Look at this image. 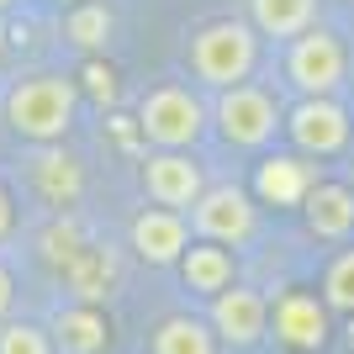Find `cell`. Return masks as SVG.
<instances>
[{"label":"cell","instance_id":"1","mask_svg":"<svg viewBox=\"0 0 354 354\" xmlns=\"http://www.w3.org/2000/svg\"><path fill=\"white\" fill-rule=\"evenodd\" d=\"M6 117H11L16 133L37 138V143H53V138L69 133L74 122V85L64 74H37V80H21L6 101Z\"/></svg>","mask_w":354,"mask_h":354},{"label":"cell","instance_id":"2","mask_svg":"<svg viewBox=\"0 0 354 354\" xmlns=\"http://www.w3.org/2000/svg\"><path fill=\"white\" fill-rule=\"evenodd\" d=\"M254 59H259V48H254V32L243 27V21H217V27H207L191 48L196 74H201L207 85H222V90H233L238 80H249Z\"/></svg>","mask_w":354,"mask_h":354},{"label":"cell","instance_id":"3","mask_svg":"<svg viewBox=\"0 0 354 354\" xmlns=\"http://www.w3.org/2000/svg\"><path fill=\"white\" fill-rule=\"evenodd\" d=\"M138 133L153 138L164 148H185L201 138V101L180 85H159L148 90L143 106H138Z\"/></svg>","mask_w":354,"mask_h":354},{"label":"cell","instance_id":"4","mask_svg":"<svg viewBox=\"0 0 354 354\" xmlns=\"http://www.w3.org/2000/svg\"><path fill=\"white\" fill-rule=\"evenodd\" d=\"M291 80L307 90V101H328V90H339L344 80V48L333 32H301L291 43V59H286Z\"/></svg>","mask_w":354,"mask_h":354},{"label":"cell","instance_id":"5","mask_svg":"<svg viewBox=\"0 0 354 354\" xmlns=\"http://www.w3.org/2000/svg\"><path fill=\"white\" fill-rule=\"evenodd\" d=\"M217 127L227 143H265V138H275V101H270L259 85H233L222 90L217 101Z\"/></svg>","mask_w":354,"mask_h":354},{"label":"cell","instance_id":"6","mask_svg":"<svg viewBox=\"0 0 354 354\" xmlns=\"http://www.w3.org/2000/svg\"><path fill=\"white\" fill-rule=\"evenodd\" d=\"M196 227H201V238H212V243H243V238L254 233L249 196L233 191V185L196 196Z\"/></svg>","mask_w":354,"mask_h":354},{"label":"cell","instance_id":"7","mask_svg":"<svg viewBox=\"0 0 354 354\" xmlns=\"http://www.w3.org/2000/svg\"><path fill=\"white\" fill-rule=\"evenodd\" d=\"M265 317H270V307L259 291H217V307H212V328L217 333L212 339L233 344V349H249V344L265 339Z\"/></svg>","mask_w":354,"mask_h":354},{"label":"cell","instance_id":"8","mask_svg":"<svg viewBox=\"0 0 354 354\" xmlns=\"http://www.w3.org/2000/svg\"><path fill=\"white\" fill-rule=\"evenodd\" d=\"M275 339L286 344V349H323L328 339V312L317 296L307 291H291L275 301Z\"/></svg>","mask_w":354,"mask_h":354},{"label":"cell","instance_id":"9","mask_svg":"<svg viewBox=\"0 0 354 354\" xmlns=\"http://www.w3.org/2000/svg\"><path fill=\"white\" fill-rule=\"evenodd\" d=\"M291 138L307 153H339L349 143V117L333 101H301L291 111Z\"/></svg>","mask_w":354,"mask_h":354},{"label":"cell","instance_id":"10","mask_svg":"<svg viewBox=\"0 0 354 354\" xmlns=\"http://www.w3.org/2000/svg\"><path fill=\"white\" fill-rule=\"evenodd\" d=\"M143 180H148V196L164 201V207H191L196 196H201V169H196L185 153H159V159H148Z\"/></svg>","mask_w":354,"mask_h":354},{"label":"cell","instance_id":"11","mask_svg":"<svg viewBox=\"0 0 354 354\" xmlns=\"http://www.w3.org/2000/svg\"><path fill=\"white\" fill-rule=\"evenodd\" d=\"M259 196H265L270 207H301L312 191V164L291 159V153H275V159L259 164V175H254Z\"/></svg>","mask_w":354,"mask_h":354},{"label":"cell","instance_id":"12","mask_svg":"<svg viewBox=\"0 0 354 354\" xmlns=\"http://www.w3.org/2000/svg\"><path fill=\"white\" fill-rule=\"evenodd\" d=\"M133 249L143 259H153V265L180 259L185 254V222H180V212H143L133 222Z\"/></svg>","mask_w":354,"mask_h":354},{"label":"cell","instance_id":"13","mask_svg":"<svg viewBox=\"0 0 354 354\" xmlns=\"http://www.w3.org/2000/svg\"><path fill=\"white\" fill-rule=\"evenodd\" d=\"M64 275H69L74 296H80L85 307H95V301H106L111 286H117V259L106 249H80L69 265H64Z\"/></svg>","mask_w":354,"mask_h":354},{"label":"cell","instance_id":"14","mask_svg":"<svg viewBox=\"0 0 354 354\" xmlns=\"http://www.w3.org/2000/svg\"><path fill=\"white\" fill-rule=\"evenodd\" d=\"M307 222L317 238H344L354 227V196L344 185H312L307 191Z\"/></svg>","mask_w":354,"mask_h":354},{"label":"cell","instance_id":"15","mask_svg":"<svg viewBox=\"0 0 354 354\" xmlns=\"http://www.w3.org/2000/svg\"><path fill=\"white\" fill-rule=\"evenodd\" d=\"M53 333H59V344L69 354H106V317L95 307H69L53 317Z\"/></svg>","mask_w":354,"mask_h":354},{"label":"cell","instance_id":"16","mask_svg":"<svg viewBox=\"0 0 354 354\" xmlns=\"http://www.w3.org/2000/svg\"><path fill=\"white\" fill-rule=\"evenodd\" d=\"M312 11L317 0H254V21L270 37H301L312 27Z\"/></svg>","mask_w":354,"mask_h":354},{"label":"cell","instance_id":"17","mask_svg":"<svg viewBox=\"0 0 354 354\" xmlns=\"http://www.w3.org/2000/svg\"><path fill=\"white\" fill-rule=\"evenodd\" d=\"M185 286L191 291H207V296H217V291H227L233 286V259H227V249H191L185 254Z\"/></svg>","mask_w":354,"mask_h":354},{"label":"cell","instance_id":"18","mask_svg":"<svg viewBox=\"0 0 354 354\" xmlns=\"http://www.w3.org/2000/svg\"><path fill=\"white\" fill-rule=\"evenodd\" d=\"M32 175H37V191H43L53 207H64V201L80 196V164H74L69 153H37Z\"/></svg>","mask_w":354,"mask_h":354},{"label":"cell","instance_id":"19","mask_svg":"<svg viewBox=\"0 0 354 354\" xmlns=\"http://www.w3.org/2000/svg\"><path fill=\"white\" fill-rule=\"evenodd\" d=\"M153 354H217V339L196 317H169L153 333Z\"/></svg>","mask_w":354,"mask_h":354},{"label":"cell","instance_id":"20","mask_svg":"<svg viewBox=\"0 0 354 354\" xmlns=\"http://www.w3.org/2000/svg\"><path fill=\"white\" fill-rule=\"evenodd\" d=\"M69 37L80 48H101L106 37H111V11H106V6H80V11H69Z\"/></svg>","mask_w":354,"mask_h":354},{"label":"cell","instance_id":"21","mask_svg":"<svg viewBox=\"0 0 354 354\" xmlns=\"http://www.w3.org/2000/svg\"><path fill=\"white\" fill-rule=\"evenodd\" d=\"M323 296H328V307H339V312H354V249H349V254H339V259L328 265Z\"/></svg>","mask_w":354,"mask_h":354},{"label":"cell","instance_id":"22","mask_svg":"<svg viewBox=\"0 0 354 354\" xmlns=\"http://www.w3.org/2000/svg\"><path fill=\"white\" fill-rule=\"evenodd\" d=\"M0 354H53L48 349V333L32 323H11L6 333H0Z\"/></svg>","mask_w":354,"mask_h":354},{"label":"cell","instance_id":"23","mask_svg":"<svg viewBox=\"0 0 354 354\" xmlns=\"http://www.w3.org/2000/svg\"><path fill=\"white\" fill-rule=\"evenodd\" d=\"M43 243H48V259H53V265H69L74 254H80V227H74V222H59Z\"/></svg>","mask_w":354,"mask_h":354},{"label":"cell","instance_id":"24","mask_svg":"<svg viewBox=\"0 0 354 354\" xmlns=\"http://www.w3.org/2000/svg\"><path fill=\"white\" fill-rule=\"evenodd\" d=\"M85 80H90V95H101V101H111V95H117V74L101 69V64H90Z\"/></svg>","mask_w":354,"mask_h":354},{"label":"cell","instance_id":"25","mask_svg":"<svg viewBox=\"0 0 354 354\" xmlns=\"http://www.w3.org/2000/svg\"><path fill=\"white\" fill-rule=\"evenodd\" d=\"M11 275H6V270H0V317H6V312H11Z\"/></svg>","mask_w":354,"mask_h":354},{"label":"cell","instance_id":"26","mask_svg":"<svg viewBox=\"0 0 354 354\" xmlns=\"http://www.w3.org/2000/svg\"><path fill=\"white\" fill-rule=\"evenodd\" d=\"M6 233H11V196L0 191V238H6Z\"/></svg>","mask_w":354,"mask_h":354},{"label":"cell","instance_id":"27","mask_svg":"<svg viewBox=\"0 0 354 354\" xmlns=\"http://www.w3.org/2000/svg\"><path fill=\"white\" fill-rule=\"evenodd\" d=\"M0 43H6V32H0Z\"/></svg>","mask_w":354,"mask_h":354},{"label":"cell","instance_id":"28","mask_svg":"<svg viewBox=\"0 0 354 354\" xmlns=\"http://www.w3.org/2000/svg\"><path fill=\"white\" fill-rule=\"evenodd\" d=\"M0 6H11V0H0Z\"/></svg>","mask_w":354,"mask_h":354}]
</instances>
